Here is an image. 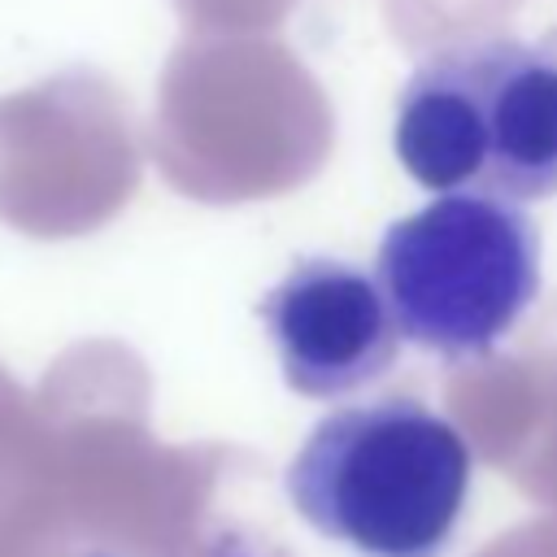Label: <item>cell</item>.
I'll use <instances>...</instances> for the list:
<instances>
[{
    "label": "cell",
    "instance_id": "obj_1",
    "mask_svg": "<svg viewBox=\"0 0 557 557\" xmlns=\"http://www.w3.org/2000/svg\"><path fill=\"white\" fill-rule=\"evenodd\" d=\"M470 483V444L413 396L331 409L283 470L287 505L352 557H448Z\"/></svg>",
    "mask_w": 557,
    "mask_h": 557
},
{
    "label": "cell",
    "instance_id": "obj_2",
    "mask_svg": "<svg viewBox=\"0 0 557 557\" xmlns=\"http://www.w3.org/2000/svg\"><path fill=\"white\" fill-rule=\"evenodd\" d=\"M392 144L418 187L444 196H557V39H457L405 83Z\"/></svg>",
    "mask_w": 557,
    "mask_h": 557
},
{
    "label": "cell",
    "instance_id": "obj_3",
    "mask_svg": "<svg viewBox=\"0 0 557 557\" xmlns=\"http://www.w3.org/2000/svg\"><path fill=\"white\" fill-rule=\"evenodd\" d=\"M374 278L400 339L444 357H487L540 296V231L492 196H440L387 226Z\"/></svg>",
    "mask_w": 557,
    "mask_h": 557
},
{
    "label": "cell",
    "instance_id": "obj_4",
    "mask_svg": "<svg viewBox=\"0 0 557 557\" xmlns=\"http://www.w3.org/2000/svg\"><path fill=\"white\" fill-rule=\"evenodd\" d=\"M261 326L283 383L309 400H339L396 361L400 331L379 278L344 257L296 261L261 300Z\"/></svg>",
    "mask_w": 557,
    "mask_h": 557
},
{
    "label": "cell",
    "instance_id": "obj_5",
    "mask_svg": "<svg viewBox=\"0 0 557 557\" xmlns=\"http://www.w3.org/2000/svg\"><path fill=\"white\" fill-rule=\"evenodd\" d=\"M74 557H131V553H122V548H83Z\"/></svg>",
    "mask_w": 557,
    "mask_h": 557
}]
</instances>
